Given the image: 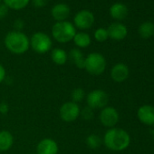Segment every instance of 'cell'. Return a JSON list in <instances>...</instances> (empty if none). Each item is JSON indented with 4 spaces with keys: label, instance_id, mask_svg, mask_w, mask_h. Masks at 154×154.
<instances>
[{
    "label": "cell",
    "instance_id": "6da1fadb",
    "mask_svg": "<svg viewBox=\"0 0 154 154\" xmlns=\"http://www.w3.org/2000/svg\"><path fill=\"white\" fill-rule=\"evenodd\" d=\"M104 146L112 151H122L131 144V136L127 131L113 127L106 131L103 138Z\"/></svg>",
    "mask_w": 154,
    "mask_h": 154
},
{
    "label": "cell",
    "instance_id": "7a4b0ae2",
    "mask_svg": "<svg viewBox=\"0 0 154 154\" xmlns=\"http://www.w3.org/2000/svg\"><path fill=\"white\" fill-rule=\"evenodd\" d=\"M4 44L6 48L14 54H23L30 48V39L23 32L10 31L7 34Z\"/></svg>",
    "mask_w": 154,
    "mask_h": 154
},
{
    "label": "cell",
    "instance_id": "3957f363",
    "mask_svg": "<svg viewBox=\"0 0 154 154\" xmlns=\"http://www.w3.org/2000/svg\"><path fill=\"white\" fill-rule=\"evenodd\" d=\"M75 34L76 28L73 24L69 21L56 22L52 27V36L60 44H65L72 41Z\"/></svg>",
    "mask_w": 154,
    "mask_h": 154
},
{
    "label": "cell",
    "instance_id": "277c9868",
    "mask_svg": "<svg viewBox=\"0 0 154 154\" xmlns=\"http://www.w3.org/2000/svg\"><path fill=\"white\" fill-rule=\"evenodd\" d=\"M106 59L101 53L93 52L85 56V70L91 75L99 76L103 74L106 70Z\"/></svg>",
    "mask_w": 154,
    "mask_h": 154
},
{
    "label": "cell",
    "instance_id": "5b68a950",
    "mask_svg": "<svg viewBox=\"0 0 154 154\" xmlns=\"http://www.w3.org/2000/svg\"><path fill=\"white\" fill-rule=\"evenodd\" d=\"M53 41L44 32H36L30 38V47L37 54H43L52 50Z\"/></svg>",
    "mask_w": 154,
    "mask_h": 154
},
{
    "label": "cell",
    "instance_id": "8992f818",
    "mask_svg": "<svg viewBox=\"0 0 154 154\" xmlns=\"http://www.w3.org/2000/svg\"><path fill=\"white\" fill-rule=\"evenodd\" d=\"M85 103L86 105L93 110H102L108 106L109 95L102 89H94L86 94Z\"/></svg>",
    "mask_w": 154,
    "mask_h": 154
},
{
    "label": "cell",
    "instance_id": "52a82bcc",
    "mask_svg": "<svg viewBox=\"0 0 154 154\" xmlns=\"http://www.w3.org/2000/svg\"><path fill=\"white\" fill-rule=\"evenodd\" d=\"M81 107L72 101L63 103L59 109V116L64 122H72L80 117Z\"/></svg>",
    "mask_w": 154,
    "mask_h": 154
},
{
    "label": "cell",
    "instance_id": "ba28073f",
    "mask_svg": "<svg viewBox=\"0 0 154 154\" xmlns=\"http://www.w3.org/2000/svg\"><path fill=\"white\" fill-rule=\"evenodd\" d=\"M120 120V114L116 108L112 106H106L100 111L99 121L101 124L108 129L116 127Z\"/></svg>",
    "mask_w": 154,
    "mask_h": 154
},
{
    "label": "cell",
    "instance_id": "9c48e42d",
    "mask_svg": "<svg viewBox=\"0 0 154 154\" xmlns=\"http://www.w3.org/2000/svg\"><path fill=\"white\" fill-rule=\"evenodd\" d=\"M94 24V14L87 9L77 12L73 18V26L80 30H87Z\"/></svg>",
    "mask_w": 154,
    "mask_h": 154
},
{
    "label": "cell",
    "instance_id": "30bf717a",
    "mask_svg": "<svg viewBox=\"0 0 154 154\" xmlns=\"http://www.w3.org/2000/svg\"><path fill=\"white\" fill-rule=\"evenodd\" d=\"M111 78L113 82L115 83H123L128 79V77L130 75V70L129 67L123 63H115L110 72Z\"/></svg>",
    "mask_w": 154,
    "mask_h": 154
},
{
    "label": "cell",
    "instance_id": "8fae6325",
    "mask_svg": "<svg viewBox=\"0 0 154 154\" xmlns=\"http://www.w3.org/2000/svg\"><path fill=\"white\" fill-rule=\"evenodd\" d=\"M35 149L36 154H58L59 146L54 139L45 138L37 143Z\"/></svg>",
    "mask_w": 154,
    "mask_h": 154
},
{
    "label": "cell",
    "instance_id": "7c38bea8",
    "mask_svg": "<svg viewBox=\"0 0 154 154\" xmlns=\"http://www.w3.org/2000/svg\"><path fill=\"white\" fill-rule=\"evenodd\" d=\"M137 117L139 121L147 126L154 125V106L144 104L139 107L137 111Z\"/></svg>",
    "mask_w": 154,
    "mask_h": 154
},
{
    "label": "cell",
    "instance_id": "4fadbf2b",
    "mask_svg": "<svg viewBox=\"0 0 154 154\" xmlns=\"http://www.w3.org/2000/svg\"><path fill=\"white\" fill-rule=\"evenodd\" d=\"M107 32L109 38L115 41H122L128 35L127 27L121 22H114L111 24L107 28Z\"/></svg>",
    "mask_w": 154,
    "mask_h": 154
},
{
    "label": "cell",
    "instance_id": "5bb4252c",
    "mask_svg": "<svg viewBox=\"0 0 154 154\" xmlns=\"http://www.w3.org/2000/svg\"><path fill=\"white\" fill-rule=\"evenodd\" d=\"M70 8L64 3H59L54 5L51 9V15L56 22L66 21L70 16Z\"/></svg>",
    "mask_w": 154,
    "mask_h": 154
},
{
    "label": "cell",
    "instance_id": "9a60e30c",
    "mask_svg": "<svg viewBox=\"0 0 154 154\" xmlns=\"http://www.w3.org/2000/svg\"><path fill=\"white\" fill-rule=\"evenodd\" d=\"M68 60L78 69H85V56L79 48H72L68 53Z\"/></svg>",
    "mask_w": 154,
    "mask_h": 154
},
{
    "label": "cell",
    "instance_id": "2e32d148",
    "mask_svg": "<svg viewBox=\"0 0 154 154\" xmlns=\"http://www.w3.org/2000/svg\"><path fill=\"white\" fill-rule=\"evenodd\" d=\"M109 12L113 19L117 21H122L128 16V8L123 3L117 2L112 5Z\"/></svg>",
    "mask_w": 154,
    "mask_h": 154
},
{
    "label": "cell",
    "instance_id": "e0dca14e",
    "mask_svg": "<svg viewBox=\"0 0 154 154\" xmlns=\"http://www.w3.org/2000/svg\"><path fill=\"white\" fill-rule=\"evenodd\" d=\"M14 144V137L12 133L7 130L0 131V151L9 150Z\"/></svg>",
    "mask_w": 154,
    "mask_h": 154
},
{
    "label": "cell",
    "instance_id": "ac0fdd59",
    "mask_svg": "<svg viewBox=\"0 0 154 154\" xmlns=\"http://www.w3.org/2000/svg\"><path fill=\"white\" fill-rule=\"evenodd\" d=\"M51 59L56 65H64L68 61V53L63 48H54L51 51Z\"/></svg>",
    "mask_w": 154,
    "mask_h": 154
},
{
    "label": "cell",
    "instance_id": "d6986e66",
    "mask_svg": "<svg viewBox=\"0 0 154 154\" xmlns=\"http://www.w3.org/2000/svg\"><path fill=\"white\" fill-rule=\"evenodd\" d=\"M72 41H73L74 45L77 46V48H79V49L86 48L92 43L90 35L85 32H78V33L76 32Z\"/></svg>",
    "mask_w": 154,
    "mask_h": 154
},
{
    "label": "cell",
    "instance_id": "ffe728a7",
    "mask_svg": "<svg viewBox=\"0 0 154 154\" xmlns=\"http://www.w3.org/2000/svg\"><path fill=\"white\" fill-rule=\"evenodd\" d=\"M139 35L143 39L150 38L154 35V24L152 22L147 21L140 25L138 29Z\"/></svg>",
    "mask_w": 154,
    "mask_h": 154
},
{
    "label": "cell",
    "instance_id": "44dd1931",
    "mask_svg": "<svg viewBox=\"0 0 154 154\" xmlns=\"http://www.w3.org/2000/svg\"><path fill=\"white\" fill-rule=\"evenodd\" d=\"M85 144L89 149H97L103 145V138L96 133H92L86 137Z\"/></svg>",
    "mask_w": 154,
    "mask_h": 154
},
{
    "label": "cell",
    "instance_id": "7402d4cb",
    "mask_svg": "<svg viewBox=\"0 0 154 154\" xmlns=\"http://www.w3.org/2000/svg\"><path fill=\"white\" fill-rule=\"evenodd\" d=\"M4 4L10 9L21 10L27 7L30 0H3Z\"/></svg>",
    "mask_w": 154,
    "mask_h": 154
},
{
    "label": "cell",
    "instance_id": "603a6c76",
    "mask_svg": "<svg viewBox=\"0 0 154 154\" xmlns=\"http://www.w3.org/2000/svg\"><path fill=\"white\" fill-rule=\"evenodd\" d=\"M86 97V94L85 90L81 87H77L73 89L71 93V101L75 103H80L81 102L85 101Z\"/></svg>",
    "mask_w": 154,
    "mask_h": 154
},
{
    "label": "cell",
    "instance_id": "cb8c5ba5",
    "mask_svg": "<svg viewBox=\"0 0 154 154\" xmlns=\"http://www.w3.org/2000/svg\"><path fill=\"white\" fill-rule=\"evenodd\" d=\"M94 39H95L97 42H100V43L105 42V41L109 38L107 29L103 28V27L96 29L95 32H94Z\"/></svg>",
    "mask_w": 154,
    "mask_h": 154
},
{
    "label": "cell",
    "instance_id": "d4e9b609",
    "mask_svg": "<svg viewBox=\"0 0 154 154\" xmlns=\"http://www.w3.org/2000/svg\"><path fill=\"white\" fill-rule=\"evenodd\" d=\"M80 117L85 121H91L94 117V110L86 105L84 108H81Z\"/></svg>",
    "mask_w": 154,
    "mask_h": 154
},
{
    "label": "cell",
    "instance_id": "484cf974",
    "mask_svg": "<svg viewBox=\"0 0 154 154\" xmlns=\"http://www.w3.org/2000/svg\"><path fill=\"white\" fill-rule=\"evenodd\" d=\"M13 26H14V30H15V31L22 32V30H23L24 27H25V22H24L21 18H17V20L14 21Z\"/></svg>",
    "mask_w": 154,
    "mask_h": 154
},
{
    "label": "cell",
    "instance_id": "4316f807",
    "mask_svg": "<svg viewBox=\"0 0 154 154\" xmlns=\"http://www.w3.org/2000/svg\"><path fill=\"white\" fill-rule=\"evenodd\" d=\"M8 14V8L5 4H0V20H3Z\"/></svg>",
    "mask_w": 154,
    "mask_h": 154
},
{
    "label": "cell",
    "instance_id": "83f0119b",
    "mask_svg": "<svg viewBox=\"0 0 154 154\" xmlns=\"http://www.w3.org/2000/svg\"><path fill=\"white\" fill-rule=\"evenodd\" d=\"M9 112V105L6 102H1L0 103V114L6 115Z\"/></svg>",
    "mask_w": 154,
    "mask_h": 154
},
{
    "label": "cell",
    "instance_id": "f1b7e54d",
    "mask_svg": "<svg viewBox=\"0 0 154 154\" xmlns=\"http://www.w3.org/2000/svg\"><path fill=\"white\" fill-rule=\"evenodd\" d=\"M32 3L35 8H44L47 5L48 0H32Z\"/></svg>",
    "mask_w": 154,
    "mask_h": 154
},
{
    "label": "cell",
    "instance_id": "f546056e",
    "mask_svg": "<svg viewBox=\"0 0 154 154\" xmlns=\"http://www.w3.org/2000/svg\"><path fill=\"white\" fill-rule=\"evenodd\" d=\"M7 77V72L5 67L3 66V64L0 63V84L3 83Z\"/></svg>",
    "mask_w": 154,
    "mask_h": 154
},
{
    "label": "cell",
    "instance_id": "4dcf8cb0",
    "mask_svg": "<svg viewBox=\"0 0 154 154\" xmlns=\"http://www.w3.org/2000/svg\"><path fill=\"white\" fill-rule=\"evenodd\" d=\"M151 136H152V139H153V140H154V129L151 131Z\"/></svg>",
    "mask_w": 154,
    "mask_h": 154
},
{
    "label": "cell",
    "instance_id": "1f68e13d",
    "mask_svg": "<svg viewBox=\"0 0 154 154\" xmlns=\"http://www.w3.org/2000/svg\"><path fill=\"white\" fill-rule=\"evenodd\" d=\"M1 1H2V0H0V2H1Z\"/></svg>",
    "mask_w": 154,
    "mask_h": 154
}]
</instances>
